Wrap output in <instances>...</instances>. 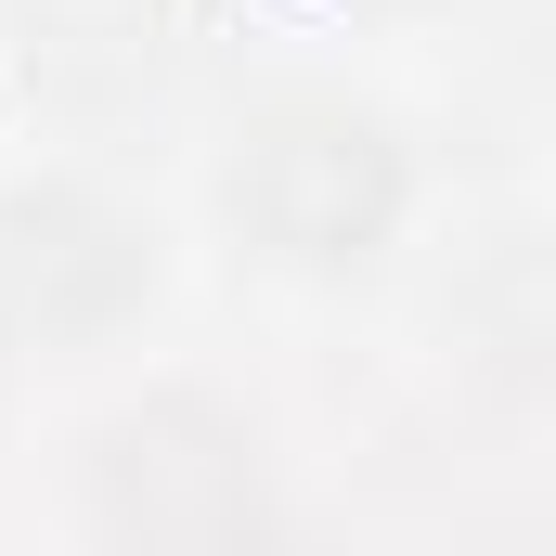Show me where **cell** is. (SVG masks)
<instances>
[{
	"instance_id": "3",
	"label": "cell",
	"mask_w": 556,
	"mask_h": 556,
	"mask_svg": "<svg viewBox=\"0 0 556 556\" xmlns=\"http://www.w3.org/2000/svg\"><path fill=\"white\" fill-rule=\"evenodd\" d=\"M130 285H142V260L117 247V220L78 207V194H39V207L0 220V311H26V324H52V337L117 324Z\"/></svg>"
},
{
	"instance_id": "2",
	"label": "cell",
	"mask_w": 556,
	"mask_h": 556,
	"mask_svg": "<svg viewBox=\"0 0 556 556\" xmlns=\"http://www.w3.org/2000/svg\"><path fill=\"white\" fill-rule=\"evenodd\" d=\"M104 505L130 518L142 544L207 556V544H233L260 518V466H247V440L207 402H155V415H130L104 440Z\"/></svg>"
},
{
	"instance_id": "1",
	"label": "cell",
	"mask_w": 556,
	"mask_h": 556,
	"mask_svg": "<svg viewBox=\"0 0 556 556\" xmlns=\"http://www.w3.org/2000/svg\"><path fill=\"white\" fill-rule=\"evenodd\" d=\"M233 194H247V220L273 233L285 260H363L389 233V207H402V168H389V142L350 130V117H273L247 142Z\"/></svg>"
}]
</instances>
